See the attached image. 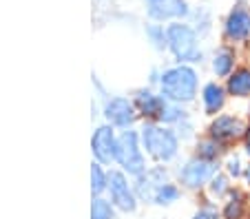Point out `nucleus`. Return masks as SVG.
I'll return each mask as SVG.
<instances>
[{"label":"nucleus","mask_w":250,"mask_h":219,"mask_svg":"<svg viewBox=\"0 0 250 219\" xmlns=\"http://www.w3.org/2000/svg\"><path fill=\"white\" fill-rule=\"evenodd\" d=\"M146 38L157 51H166L168 49V36L162 24H148L146 27Z\"/></svg>","instance_id":"nucleus-27"},{"label":"nucleus","mask_w":250,"mask_h":219,"mask_svg":"<svg viewBox=\"0 0 250 219\" xmlns=\"http://www.w3.org/2000/svg\"><path fill=\"white\" fill-rule=\"evenodd\" d=\"M210 69H212V73H215V78H224V80H226V78L237 69L235 49L232 47H219L217 51L212 53Z\"/></svg>","instance_id":"nucleus-17"},{"label":"nucleus","mask_w":250,"mask_h":219,"mask_svg":"<svg viewBox=\"0 0 250 219\" xmlns=\"http://www.w3.org/2000/svg\"><path fill=\"white\" fill-rule=\"evenodd\" d=\"M102 115L106 118V124L115 126V129H124V131L131 129L133 124H135V119H137V111H135L133 100L122 98V96H115V98L104 100Z\"/></svg>","instance_id":"nucleus-10"},{"label":"nucleus","mask_w":250,"mask_h":219,"mask_svg":"<svg viewBox=\"0 0 250 219\" xmlns=\"http://www.w3.org/2000/svg\"><path fill=\"white\" fill-rule=\"evenodd\" d=\"M222 171L226 173L232 181L241 179V177H244V171H246V162H244V158H241V153H228L224 164H222Z\"/></svg>","instance_id":"nucleus-22"},{"label":"nucleus","mask_w":250,"mask_h":219,"mask_svg":"<svg viewBox=\"0 0 250 219\" xmlns=\"http://www.w3.org/2000/svg\"><path fill=\"white\" fill-rule=\"evenodd\" d=\"M157 91L175 104H193L199 96V73L193 64H173L160 73Z\"/></svg>","instance_id":"nucleus-1"},{"label":"nucleus","mask_w":250,"mask_h":219,"mask_svg":"<svg viewBox=\"0 0 250 219\" xmlns=\"http://www.w3.org/2000/svg\"><path fill=\"white\" fill-rule=\"evenodd\" d=\"M219 171L217 164L212 162H206V159L197 158V155H190L186 162L180 164L175 177H177V184L186 191H193V193H199V191H206L208 181L215 173Z\"/></svg>","instance_id":"nucleus-5"},{"label":"nucleus","mask_w":250,"mask_h":219,"mask_svg":"<svg viewBox=\"0 0 250 219\" xmlns=\"http://www.w3.org/2000/svg\"><path fill=\"white\" fill-rule=\"evenodd\" d=\"M140 139L144 153L155 164H164L166 166L180 155L182 139L177 138L175 129H170V126H164V124L157 122H144L140 129Z\"/></svg>","instance_id":"nucleus-2"},{"label":"nucleus","mask_w":250,"mask_h":219,"mask_svg":"<svg viewBox=\"0 0 250 219\" xmlns=\"http://www.w3.org/2000/svg\"><path fill=\"white\" fill-rule=\"evenodd\" d=\"M193 155L206 159V162L219 164V159L226 155V146H224V144H219L217 139H212V138H208V135H204V138H199L197 142H195V153H193Z\"/></svg>","instance_id":"nucleus-18"},{"label":"nucleus","mask_w":250,"mask_h":219,"mask_svg":"<svg viewBox=\"0 0 250 219\" xmlns=\"http://www.w3.org/2000/svg\"><path fill=\"white\" fill-rule=\"evenodd\" d=\"M106 193H109L111 204L122 213H135L137 210V199L135 188L128 181V175L124 171H109V184H106Z\"/></svg>","instance_id":"nucleus-7"},{"label":"nucleus","mask_w":250,"mask_h":219,"mask_svg":"<svg viewBox=\"0 0 250 219\" xmlns=\"http://www.w3.org/2000/svg\"><path fill=\"white\" fill-rule=\"evenodd\" d=\"M190 219H222V208H219L217 201H212L210 197H204L202 204L197 206V210L193 213Z\"/></svg>","instance_id":"nucleus-26"},{"label":"nucleus","mask_w":250,"mask_h":219,"mask_svg":"<svg viewBox=\"0 0 250 219\" xmlns=\"http://www.w3.org/2000/svg\"><path fill=\"white\" fill-rule=\"evenodd\" d=\"M168 51L177 60V64H197L204 60V51L199 47V34L188 22L175 20L166 27Z\"/></svg>","instance_id":"nucleus-3"},{"label":"nucleus","mask_w":250,"mask_h":219,"mask_svg":"<svg viewBox=\"0 0 250 219\" xmlns=\"http://www.w3.org/2000/svg\"><path fill=\"white\" fill-rule=\"evenodd\" d=\"M250 215V197L241 188H232L230 195L222 204V219H248Z\"/></svg>","instance_id":"nucleus-15"},{"label":"nucleus","mask_w":250,"mask_h":219,"mask_svg":"<svg viewBox=\"0 0 250 219\" xmlns=\"http://www.w3.org/2000/svg\"><path fill=\"white\" fill-rule=\"evenodd\" d=\"M115 206L111 204V199L104 197H93L91 204V219H115Z\"/></svg>","instance_id":"nucleus-24"},{"label":"nucleus","mask_w":250,"mask_h":219,"mask_svg":"<svg viewBox=\"0 0 250 219\" xmlns=\"http://www.w3.org/2000/svg\"><path fill=\"white\" fill-rule=\"evenodd\" d=\"M248 113H250V104H248Z\"/></svg>","instance_id":"nucleus-31"},{"label":"nucleus","mask_w":250,"mask_h":219,"mask_svg":"<svg viewBox=\"0 0 250 219\" xmlns=\"http://www.w3.org/2000/svg\"><path fill=\"white\" fill-rule=\"evenodd\" d=\"M232 188H235V186H232V179H230V177H228L224 171H217L215 175L210 177V181H208L206 195L210 197L212 201H224L228 195H230Z\"/></svg>","instance_id":"nucleus-19"},{"label":"nucleus","mask_w":250,"mask_h":219,"mask_svg":"<svg viewBox=\"0 0 250 219\" xmlns=\"http://www.w3.org/2000/svg\"><path fill=\"white\" fill-rule=\"evenodd\" d=\"M180 199H182V186L177 184V181H168V184H164L160 191L155 193L153 204H157V206H173V204H177Z\"/></svg>","instance_id":"nucleus-21"},{"label":"nucleus","mask_w":250,"mask_h":219,"mask_svg":"<svg viewBox=\"0 0 250 219\" xmlns=\"http://www.w3.org/2000/svg\"><path fill=\"white\" fill-rule=\"evenodd\" d=\"M106 184H109V171H104L102 164L95 162L91 166V193H93V197H102V193L106 191Z\"/></svg>","instance_id":"nucleus-23"},{"label":"nucleus","mask_w":250,"mask_h":219,"mask_svg":"<svg viewBox=\"0 0 250 219\" xmlns=\"http://www.w3.org/2000/svg\"><path fill=\"white\" fill-rule=\"evenodd\" d=\"M190 113L188 109H186L184 104H175V102H168L166 100L164 109H162V115L160 119H157V124H164V126H170V129H175L180 122H184V119H188Z\"/></svg>","instance_id":"nucleus-20"},{"label":"nucleus","mask_w":250,"mask_h":219,"mask_svg":"<svg viewBox=\"0 0 250 219\" xmlns=\"http://www.w3.org/2000/svg\"><path fill=\"white\" fill-rule=\"evenodd\" d=\"M115 164L120 171H124L128 177H137L146 171V153L142 148L140 131L126 129L118 135V155H115Z\"/></svg>","instance_id":"nucleus-4"},{"label":"nucleus","mask_w":250,"mask_h":219,"mask_svg":"<svg viewBox=\"0 0 250 219\" xmlns=\"http://www.w3.org/2000/svg\"><path fill=\"white\" fill-rule=\"evenodd\" d=\"M168 181H170V171L164 164H157V166H148L142 175L133 177V188H135V195L140 201L153 204L155 193L160 191L164 184H168Z\"/></svg>","instance_id":"nucleus-8"},{"label":"nucleus","mask_w":250,"mask_h":219,"mask_svg":"<svg viewBox=\"0 0 250 219\" xmlns=\"http://www.w3.org/2000/svg\"><path fill=\"white\" fill-rule=\"evenodd\" d=\"M133 104H135L137 115L144 118V122H157L162 115V109L166 104V98L153 86H142L133 96Z\"/></svg>","instance_id":"nucleus-13"},{"label":"nucleus","mask_w":250,"mask_h":219,"mask_svg":"<svg viewBox=\"0 0 250 219\" xmlns=\"http://www.w3.org/2000/svg\"><path fill=\"white\" fill-rule=\"evenodd\" d=\"M91 153L98 164L102 166H111L118 155V135H115V126L111 124H102L93 131L91 138Z\"/></svg>","instance_id":"nucleus-9"},{"label":"nucleus","mask_w":250,"mask_h":219,"mask_svg":"<svg viewBox=\"0 0 250 219\" xmlns=\"http://www.w3.org/2000/svg\"><path fill=\"white\" fill-rule=\"evenodd\" d=\"M199 100H202L204 113L210 115V118H215V115H219L224 111V106H226L228 91L222 82L210 80L202 86V91H199Z\"/></svg>","instance_id":"nucleus-14"},{"label":"nucleus","mask_w":250,"mask_h":219,"mask_svg":"<svg viewBox=\"0 0 250 219\" xmlns=\"http://www.w3.org/2000/svg\"><path fill=\"white\" fill-rule=\"evenodd\" d=\"M224 38L232 44H244L250 40V9L244 2L228 11L224 20Z\"/></svg>","instance_id":"nucleus-11"},{"label":"nucleus","mask_w":250,"mask_h":219,"mask_svg":"<svg viewBox=\"0 0 250 219\" xmlns=\"http://www.w3.org/2000/svg\"><path fill=\"white\" fill-rule=\"evenodd\" d=\"M246 129H248V122L239 118V115H232V113H219L210 119L206 129V135L212 139H217L219 144L224 146H232L237 142H244V135Z\"/></svg>","instance_id":"nucleus-6"},{"label":"nucleus","mask_w":250,"mask_h":219,"mask_svg":"<svg viewBox=\"0 0 250 219\" xmlns=\"http://www.w3.org/2000/svg\"><path fill=\"white\" fill-rule=\"evenodd\" d=\"M244 155L250 159V122H248V129H246V135H244Z\"/></svg>","instance_id":"nucleus-29"},{"label":"nucleus","mask_w":250,"mask_h":219,"mask_svg":"<svg viewBox=\"0 0 250 219\" xmlns=\"http://www.w3.org/2000/svg\"><path fill=\"white\" fill-rule=\"evenodd\" d=\"M175 133H177V138L182 139V142H188V139L195 138V124H193V118L184 119V122H180L177 126H175Z\"/></svg>","instance_id":"nucleus-28"},{"label":"nucleus","mask_w":250,"mask_h":219,"mask_svg":"<svg viewBox=\"0 0 250 219\" xmlns=\"http://www.w3.org/2000/svg\"><path fill=\"white\" fill-rule=\"evenodd\" d=\"M224 86L228 91V98H237V100L250 98V67H237L226 78Z\"/></svg>","instance_id":"nucleus-16"},{"label":"nucleus","mask_w":250,"mask_h":219,"mask_svg":"<svg viewBox=\"0 0 250 219\" xmlns=\"http://www.w3.org/2000/svg\"><path fill=\"white\" fill-rule=\"evenodd\" d=\"M188 18L193 20V24H190V27H193L199 36H204V34H208V31H210V11H208L206 7H197L195 11L190 9Z\"/></svg>","instance_id":"nucleus-25"},{"label":"nucleus","mask_w":250,"mask_h":219,"mask_svg":"<svg viewBox=\"0 0 250 219\" xmlns=\"http://www.w3.org/2000/svg\"><path fill=\"white\" fill-rule=\"evenodd\" d=\"M241 181L246 184V188H250V162L246 164V171H244V177H241Z\"/></svg>","instance_id":"nucleus-30"},{"label":"nucleus","mask_w":250,"mask_h":219,"mask_svg":"<svg viewBox=\"0 0 250 219\" xmlns=\"http://www.w3.org/2000/svg\"><path fill=\"white\" fill-rule=\"evenodd\" d=\"M146 2V14L155 22H175V20H184L190 16L188 0H144Z\"/></svg>","instance_id":"nucleus-12"}]
</instances>
